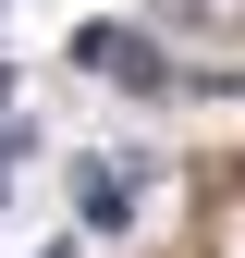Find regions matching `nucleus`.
<instances>
[{"label": "nucleus", "mask_w": 245, "mask_h": 258, "mask_svg": "<svg viewBox=\"0 0 245 258\" xmlns=\"http://www.w3.org/2000/svg\"><path fill=\"white\" fill-rule=\"evenodd\" d=\"M74 209H86V234H122V221H135V172H122V160H86Z\"/></svg>", "instance_id": "obj_1"}, {"label": "nucleus", "mask_w": 245, "mask_h": 258, "mask_svg": "<svg viewBox=\"0 0 245 258\" xmlns=\"http://www.w3.org/2000/svg\"><path fill=\"white\" fill-rule=\"evenodd\" d=\"M86 61H98V74H122V86H160V49L122 37V25H86Z\"/></svg>", "instance_id": "obj_2"}, {"label": "nucleus", "mask_w": 245, "mask_h": 258, "mask_svg": "<svg viewBox=\"0 0 245 258\" xmlns=\"http://www.w3.org/2000/svg\"><path fill=\"white\" fill-rule=\"evenodd\" d=\"M160 13H172V25H196V37H233V25H245V0H160Z\"/></svg>", "instance_id": "obj_3"}, {"label": "nucleus", "mask_w": 245, "mask_h": 258, "mask_svg": "<svg viewBox=\"0 0 245 258\" xmlns=\"http://www.w3.org/2000/svg\"><path fill=\"white\" fill-rule=\"evenodd\" d=\"M221 258H245V197H221Z\"/></svg>", "instance_id": "obj_4"}]
</instances>
